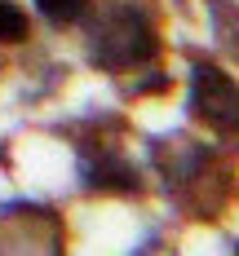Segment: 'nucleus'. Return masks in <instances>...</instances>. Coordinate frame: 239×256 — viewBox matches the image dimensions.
Returning <instances> with one entry per match:
<instances>
[{
    "mask_svg": "<svg viewBox=\"0 0 239 256\" xmlns=\"http://www.w3.org/2000/svg\"><path fill=\"white\" fill-rule=\"evenodd\" d=\"M159 53V36L146 14L137 9H111L93 40H89V58L102 66V71H133V66H146L155 62Z\"/></svg>",
    "mask_w": 239,
    "mask_h": 256,
    "instance_id": "obj_1",
    "label": "nucleus"
},
{
    "mask_svg": "<svg viewBox=\"0 0 239 256\" xmlns=\"http://www.w3.org/2000/svg\"><path fill=\"white\" fill-rule=\"evenodd\" d=\"M190 115L217 132H239V84L226 71L199 62L190 71Z\"/></svg>",
    "mask_w": 239,
    "mask_h": 256,
    "instance_id": "obj_2",
    "label": "nucleus"
},
{
    "mask_svg": "<svg viewBox=\"0 0 239 256\" xmlns=\"http://www.w3.org/2000/svg\"><path fill=\"white\" fill-rule=\"evenodd\" d=\"M27 14L18 9V4H9V0H0V44H18V40H27Z\"/></svg>",
    "mask_w": 239,
    "mask_h": 256,
    "instance_id": "obj_4",
    "label": "nucleus"
},
{
    "mask_svg": "<svg viewBox=\"0 0 239 256\" xmlns=\"http://www.w3.org/2000/svg\"><path fill=\"white\" fill-rule=\"evenodd\" d=\"M36 9H40L49 22H76V18H84L89 0H36Z\"/></svg>",
    "mask_w": 239,
    "mask_h": 256,
    "instance_id": "obj_5",
    "label": "nucleus"
},
{
    "mask_svg": "<svg viewBox=\"0 0 239 256\" xmlns=\"http://www.w3.org/2000/svg\"><path fill=\"white\" fill-rule=\"evenodd\" d=\"M80 172H84V186H93V190H120V194H129V190L142 186L137 172H133V164L115 159V154H93V159H84Z\"/></svg>",
    "mask_w": 239,
    "mask_h": 256,
    "instance_id": "obj_3",
    "label": "nucleus"
}]
</instances>
